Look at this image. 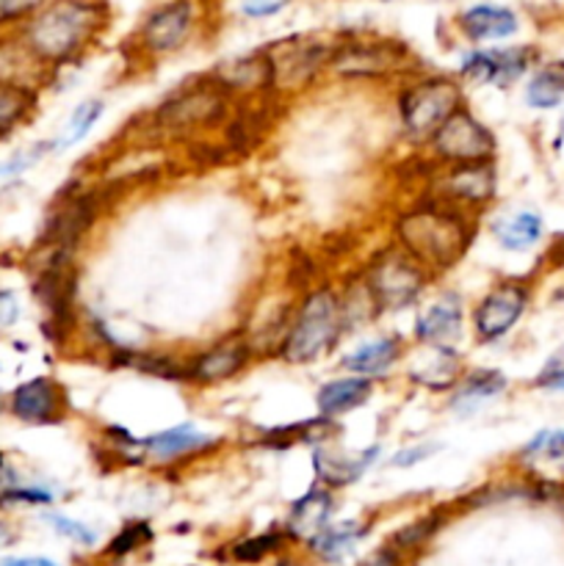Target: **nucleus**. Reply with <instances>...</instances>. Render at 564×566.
<instances>
[{
	"mask_svg": "<svg viewBox=\"0 0 564 566\" xmlns=\"http://www.w3.org/2000/svg\"><path fill=\"white\" fill-rule=\"evenodd\" d=\"M404 354V343L398 335H385V337H374V340L363 343V346L354 348L352 354H346L343 357V370H348V374L354 376H368V379H374V376H382L387 374V370L393 368V365L401 359Z\"/></svg>",
	"mask_w": 564,
	"mask_h": 566,
	"instance_id": "obj_25",
	"label": "nucleus"
},
{
	"mask_svg": "<svg viewBox=\"0 0 564 566\" xmlns=\"http://www.w3.org/2000/svg\"><path fill=\"white\" fill-rule=\"evenodd\" d=\"M53 147L55 144L44 142V144H36V147H31V149H20V153L11 155V158H6L3 164H0V177L22 175V171L31 169L33 164H39V160H42Z\"/></svg>",
	"mask_w": 564,
	"mask_h": 566,
	"instance_id": "obj_34",
	"label": "nucleus"
},
{
	"mask_svg": "<svg viewBox=\"0 0 564 566\" xmlns=\"http://www.w3.org/2000/svg\"><path fill=\"white\" fill-rule=\"evenodd\" d=\"M210 77L227 92H265V88H271V66L263 50L224 61L210 72Z\"/></svg>",
	"mask_w": 564,
	"mask_h": 566,
	"instance_id": "obj_22",
	"label": "nucleus"
},
{
	"mask_svg": "<svg viewBox=\"0 0 564 566\" xmlns=\"http://www.w3.org/2000/svg\"><path fill=\"white\" fill-rule=\"evenodd\" d=\"M542 232H545V224H542V216L534 213V210H518V213L501 216L492 224V238L506 252H529L542 241Z\"/></svg>",
	"mask_w": 564,
	"mask_h": 566,
	"instance_id": "obj_27",
	"label": "nucleus"
},
{
	"mask_svg": "<svg viewBox=\"0 0 564 566\" xmlns=\"http://www.w3.org/2000/svg\"><path fill=\"white\" fill-rule=\"evenodd\" d=\"M564 99V61L540 66L525 86V103L536 111H551Z\"/></svg>",
	"mask_w": 564,
	"mask_h": 566,
	"instance_id": "obj_29",
	"label": "nucleus"
},
{
	"mask_svg": "<svg viewBox=\"0 0 564 566\" xmlns=\"http://www.w3.org/2000/svg\"><path fill=\"white\" fill-rule=\"evenodd\" d=\"M523 462L534 464V468H547L564 473V431L547 429L531 437L520 451Z\"/></svg>",
	"mask_w": 564,
	"mask_h": 566,
	"instance_id": "obj_31",
	"label": "nucleus"
},
{
	"mask_svg": "<svg viewBox=\"0 0 564 566\" xmlns=\"http://www.w3.org/2000/svg\"><path fill=\"white\" fill-rule=\"evenodd\" d=\"M103 114H105L103 99H83V103L72 111L70 122H66V127H64V136L55 142V147L66 149V147H72V144L83 142V138L92 133V127L97 125L100 116Z\"/></svg>",
	"mask_w": 564,
	"mask_h": 566,
	"instance_id": "obj_32",
	"label": "nucleus"
},
{
	"mask_svg": "<svg viewBox=\"0 0 564 566\" xmlns=\"http://www.w3.org/2000/svg\"><path fill=\"white\" fill-rule=\"evenodd\" d=\"M149 539H153V531H149L144 523H133V525H127L119 536H116L114 545H111V553H116V556H125V553H133L138 545H144V542H149Z\"/></svg>",
	"mask_w": 564,
	"mask_h": 566,
	"instance_id": "obj_37",
	"label": "nucleus"
},
{
	"mask_svg": "<svg viewBox=\"0 0 564 566\" xmlns=\"http://www.w3.org/2000/svg\"><path fill=\"white\" fill-rule=\"evenodd\" d=\"M0 501L25 503V506H48V503H53V495H50L48 490H39V486H31V490H25V486H14V490L3 492Z\"/></svg>",
	"mask_w": 564,
	"mask_h": 566,
	"instance_id": "obj_40",
	"label": "nucleus"
},
{
	"mask_svg": "<svg viewBox=\"0 0 564 566\" xmlns=\"http://www.w3.org/2000/svg\"><path fill=\"white\" fill-rule=\"evenodd\" d=\"M457 25L468 42H498L520 31V20L509 6L476 3L457 17Z\"/></svg>",
	"mask_w": 564,
	"mask_h": 566,
	"instance_id": "obj_17",
	"label": "nucleus"
},
{
	"mask_svg": "<svg viewBox=\"0 0 564 566\" xmlns=\"http://www.w3.org/2000/svg\"><path fill=\"white\" fill-rule=\"evenodd\" d=\"M424 352L415 357L409 368V381L426 390H453L462 379V359L451 346H420Z\"/></svg>",
	"mask_w": 564,
	"mask_h": 566,
	"instance_id": "obj_19",
	"label": "nucleus"
},
{
	"mask_svg": "<svg viewBox=\"0 0 564 566\" xmlns=\"http://www.w3.org/2000/svg\"><path fill=\"white\" fill-rule=\"evenodd\" d=\"M534 61L536 50L529 48V44L473 50L459 64V81L476 83V86H512L514 81H520L531 70Z\"/></svg>",
	"mask_w": 564,
	"mask_h": 566,
	"instance_id": "obj_11",
	"label": "nucleus"
},
{
	"mask_svg": "<svg viewBox=\"0 0 564 566\" xmlns=\"http://www.w3.org/2000/svg\"><path fill=\"white\" fill-rule=\"evenodd\" d=\"M426 280H429V271L424 265L415 263L401 249H387L385 254H379L370 263L365 287H368L370 302H374L376 310L398 313V310H407L409 304L418 302Z\"/></svg>",
	"mask_w": 564,
	"mask_h": 566,
	"instance_id": "obj_5",
	"label": "nucleus"
},
{
	"mask_svg": "<svg viewBox=\"0 0 564 566\" xmlns=\"http://www.w3.org/2000/svg\"><path fill=\"white\" fill-rule=\"evenodd\" d=\"M346 329L343 298L332 287H315L304 296L296 318L291 321L280 357L291 365H307L332 352Z\"/></svg>",
	"mask_w": 564,
	"mask_h": 566,
	"instance_id": "obj_3",
	"label": "nucleus"
},
{
	"mask_svg": "<svg viewBox=\"0 0 564 566\" xmlns=\"http://www.w3.org/2000/svg\"><path fill=\"white\" fill-rule=\"evenodd\" d=\"M412 64L409 50L393 39H346L330 59L332 70L352 81H376L409 70Z\"/></svg>",
	"mask_w": 564,
	"mask_h": 566,
	"instance_id": "obj_7",
	"label": "nucleus"
},
{
	"mask_svg": "<svg viewBox=\"0 0 564 566\" xmlns=\"http://www.w3.org/2000/svg\"><path fill=\"white\" fill-rule=\"evenodd\" d=\"M376 457H379V446L365 448V451L346 453L335 451V448H318L313 453L315 473H318L321 484L337 490V486H348L365 475V470L374 468Z\"/></svg>",
	"mask_w": 564,
	"mask_h": 566,
	"instance_id": "obj_18",
	"label": "nucleus"
},
{
	"mask_svg": "<svg viewBox=\"0 0 564 566\" xmlns=\"http://www.w3.org/2000/svg\"><path fill=\"white\" fill-rule=\"evenodd\" d=\"M462 335V296L453 291L440 293L415 321V340L420 346H451Z\"/></svg>",
	"mask_w": 564,
	"mask_h": 566,
	"instance_id": "obj_16",
	"label": "nucleus"
},
{
	"mask_svg": "<svg viewBox=\"0 0 564 566\" xmlns=\"http://www.w3.org/2000/svg\"><path fill=\"white\" fill-rule=\"evenodd\" d=\"M359 566H398V558H396V553H393V551H376L374 556L365 558V562Z\"/></svg>",
	"mask_w": 564,
	"mask_h": 566,
	"instance_id": "obj_43",
	"label": "nucleus"
},
{
	"mask_svg": "<svg viewBox=\"0 0 564 566\" xmlns=\"http://www.w3.org/2000/svg\"><path fill=\"white\" fill-rule=\"evenodd\" d=\"M529 287L523 282H498L492 291L484 293L473 310V332L481 343H492L506 337L514 329L520 318H523L525 307H529Z\"/></svg>",
	"mask_w": 564,
	"mask_h": 566,
	"instance_id": "obj_12",
	"label": "nucleus"
},
{
	"mask_svg": "<svg viewBox=\"0 0 564 566\" xmlns=\"http://www.w3.org/2000/svg\"><path fill=\"white\" fill-rule=\"evenodd\" d=\"M213 446V437L202 434L194 426H175V429L158 431V434H149L144 440H138V448L144 453H149L158 462H171V459L191 457V453L205 451V448Z\"/></svg>",
	"mask_w": 564,
	"mask_h": 566,
	"instance_id": "obj_26",
	"label": "nucleus"
},
{
	"mask_svg": "<svg viewBox=\"0 0 564 566\" xmlns=\"http://www.w3.org/2000/svg\"><path fill=\"white\" fill-rule=\"evenodd\" d=\"M254 346L243 335L224 337V340L213 343L210 348L199 352L191 363L186 365V376L197 385H221V381L232 379L241 374L252 359Z\"/></svg>",
	"mask_w": 564,
	"mask_h": 566,
	"instance_id": "obj_14",
	"label": "nucleus"
},
{
	"mask_svg": "<svg viewBox=\"0 0 564 566\" xmlns=\"http://www.w3.org/2000/svg\"><path fill=\"white\" fill-rule=\"evenodd\" d=\"M288 6H291V0H241L238 9H241V14L249 17V20H265V17L280 14Z\"/></svg>",
	"mask_w": 564,
	"mask_h": 566,
	"instance_id": "obj_39",
	"label": "nucleus"
},
{
	"mask_svg": "<svg viewBox=\"0 0 564 566\" xmlns=\"http://www.w3.org/2000/svg\"><path fill=\"white\" fill-rule=\"evenodd\" d=\"M20 318V298L11 291H0V332L11 329Z\"/></svg>",
	"mask_w": 564,
	"mask_h": 566,
	"instance_id": "obj_42",
	"label": "nucleus"
},
{
	"mask_svg": "<svg viewBox=\"0 0 564 566\" xmlns=\"http://www.w3.org/2000/svg\"><path fill=\"white\" fill-rule=\"evenodd\" d=\"M36 108V88L0 81V136L14 130Z\"/></svg>",
	"mask_w": 564,
	"mask_h": 566,
	"instance_id": "obj_30",
	"label": "nucleus"
},
{
	"mask_svg": "<svg viewBox=\"0 0 564 566\" xmlns=\"http://www.w3.org/2000/svg\"><path fill=\"white\" fill-rule=\"evenodd\" d=\"M0 566H59V564L50 562V558H6V562H0Z\"/></svg>",
	"mask_w": 564,
	"mask_h": 566,
	"instance_id": "obj_44",
	"label": "nucleus"
},
{
	"mask_svg": "<svg viewBox=\"0 0 564 566\" xmlns=\"http://www.w3.org/2000/svg\"><path fill=\"white\" fill-rule=\"evenodd\" d=\"M194 25H197V0H166L144 17L136 31V44L149 59L177 53L188 44Z\"/></svg>",
	"mask_w": 564,
	"mask_h": 566,
	"instance_id": "obj_10",
	"label": "nucleus"
},
{
	"mask_svg": "<svg viewBox=\"0 0 564 566\" xmlns=\"http://www.w3.org/2000/svg\"><path fill=\"white\" fill-rule=\"evenodd\" d=\"M44 520H48V525L55 531V534H61L64 539L75 542V545H83V547L97 545V534H94L88 525L77 523V520L64 517V514H48Z\"/></svg>",
	"mask_w": 564,
	"mask_h": 566,
	"instance_id": "obj_33",
	"label": "nucleus"
},
{
	"mask_svg": "<svg viewBox=\"0 0 564 566\" xmlns=\"http://www.w3.org/2000/svg\"><path fill=\"white\" fill-rule=\"evenodd\" d=\"M9 409L17 420L31 426H50L64 420L66 396L64 387L50 376H36L17 387L9 398Z\"/></svg>",
	"mask_w": 564,
	"mask_h": 566,
	"instance_id": "obj_15",
	"label": "nucleus"
},
{
	"mask_svg": "<svg viewBox=\"0 0 564 566\" xmlns=\"http://www.w3.org/2000/svg\"><path fill=\"white\" fill-rule=\"evenodd\" d=\"M506 387H509V379L501 374V370L495 368L470 370L468 376H462V379L453 385L448 407H451L457 415H473L476 409H481L484 403L495 401Z\"/></svg>",
	"mask_w": 564,
	"mask_h": 566,
	"instance_id": "obj_21",
	"label": "nucleus"
},
{
	"mask_svg": "<svg viewBox=\"0 0 564 566\" xmlns=\"http://www.w3.org/2000/svg\"><path fill=\"white\" fill-rule=\"evenodd\" d=\"M363 536L365 525L357 523V520H348V523H330L310 539V547H313L315 556H321L324 562H341L343 556H348V553L359 545Z\"/></svg>",
	"mask_w": 564,
	"mask_h": 566,
	"instance_id": "obj_28",
	"label": "nucleus"
},
{
	"mask_svg": "<svg viewBox=\"0 0 564 566\" xmlns=\"http://www.w3.org/2000/svg\"><path fill=\"white\" fill-rule=\"evenodd\" d=\"M457 108H462V86L446 75L420 77L398 97V114L409 142H429L431 133Z\"/></svg>",
	"mask_w": 564,
	"mask_h": 566,
	"instance_id": "obj_4",
	"label": "nucleus"
},
{
	"mask_svg": "<svg viewBox=\"0 0 564 566\" xmlns=\"http://www.w3.org/2000/svg\"><path fill=\"white\" fill-rule=\"evenodd\" d=\"M534 387L547 392H564V348L542 365V370L534 379Z\"/></svg>",
	"mask_w": 564,
	"mask_h": 566,
	"instance_id": "obj_35",
	"label": "nucleus"
},
{
	"mask_svg": "<svg viewBox=\"0 0 564 566\" xmlns=\"http://www.w3.org/2000/svg\"><path fill=\"white\" fill-rule=\"evenodd\" d=\"M6 407H9V398H6V392L0 390V415L6 412Z\"/></svg>",
	"mask_w": 564,
	"mask_h": 566,
	"instance_id": "obj_46",
	"label": "nucleus"
},
{
	"mask_svg": "<svg viewBox=\"0 0 564 566\" xmlns=\"http://www.w3.org/2000/svg\"><path fill=\"white\" fill-rule=\"evenodd\" d=\"M429 149L446 166L479 164L495 158V136L462 105L431 133Z\"/></svg>",
	"mask_w": 564,
	"mask_h": 566,
	"instance_id": "obj_8",
	"label": "nucleus"
},
{
	"mask_svg": "<svg viewBox=\"0 0 564 566\" xmlns=\"http://www.w3.org/2000/svg\"><path fill=\"white\" fill-rule=\"evenodd\" d=\"M337 44H324L313 36H288L263 50L271 66V88L296 92L307 86L326 64Z\"/></svg>",
	"mask_w": 564,
	"mask_h": 566,
	"instance_id": "obj_9",
	"label": "nucleus"
},
{
	"mask_svg": "<svg viewBox=\"0 0 564 566\" xmlns=\"http://www.w3.org/2000/svg\"><path fill=\"white\" fill-rule=\"evenodd\" d=\"M108 25V3L103 0H48L22 28V42L48 66L70 64L97 42Z\"/></svg>",
	"mask_w": 564,
	"mask_h": 566,
	"instance_id": "obj_1",
	"label": "nucleus"
},
{
	"mask_svg": "<svg viewBox=\"0 0 564 566\" xmlns=\"http://www.w3.org/2000/svg\"><path fill=\"white\" fill-rule=\"evenodd\" d=\"M437 451H440V442H418V446L398 451L396 457L390 459V464L393 468H412V464H420L429 457H435Z\"/></svg>",
	"mask_w": 564,
	"mask_h": 566,
	"instance_id": "obj_38",
	"label": "nucleus"
},
{
	"mask_svg": "<svg viewBox=\"0 0 564 566\" xmlns=\"http://www.w3.org/2000/svg\"><path fill=\"white\" fill-rule=\"evenodd\" d=\"M9 542H11V531L6 528L3 523H0V547H6V545H9Z\"/></svg>",
	"mask_w": 564,
	"mask_h": 566,
	"instance_id": "obj_45",
	"label": "nucleus"
},
{
	"mask_svg": "<svg viewBox=\"0 0 564 566\" xmlns=\"http://www.w3.org/2000/svg\"><path fill=\"white\" fill-rule=\"evenodd\" d=\"M370 396H374V381L368 376L348 374L321 385L318 396H315V407H318L321 418L335 420L363 407Z\"/></svg>",
	"mask_w": 564,
	"mask_h": 566,
	"instance_id": "obj_20",
	"label": "nucleus"
},
{
	"mask_svg": "<svg viewBox=\"0 0 564 566\" xmlns=\"http://www.w3.org/2000/svg\"><path fill=\"white\" fill-rule=\"evenodd\" d=\"M393 230H396L398 249L424 265L429 274L453 269L473 241V224L468 213L446 199L415 205L412 210L398 216Z\"/></svg>",
	"mask_w": 564,
	"mask_h": 566,
	"instance_id": "obj_2",
	"label": "nucleus"
},
{
	"mask_svg": "<svg viewBox=\"0 0 564 566\" xmlns=\"http://www.w3.org/2000/svg\"><path fill=\"white\" fill-rule=\"evenodd\" d=\"M280 542H282V536H276V534L254 536V539H247V542H241V545H236L232 556H236L238 562H258V558H263L265 553L276 551V545H280Z\"/></svg>",
	"mask_w": 564,
	"mask_h": 566,
	"instance_id": "obj_36",
	"label": "nucleus"
},
{
	"mask_svg": "<svg viewBox=\"0 0 564 566\" xmlns=\"http://www.w3.org/2000/svg\"><path fill=\"white\" fill-rule=\"evenodd\" d=\"M227 114V88H221L213 77H202L197 83L177 88L160 108L155 111V125L169 133H188L213 127Z\"/></svg>",
	"mask_w": 564,
	"mask_h": 566,
	"instance_id": "obj_6",
	"label": "nucleus"
},
{
	"mask_svg": "<svg viewBox=\"0 0 564 566\" xmlns=\"http://www.w3.org/2000/svg\"><path fill=\"white\" fill-rule=\"evenodd\" d=\"M48 70L50 66L22 42V36L0 42V81L36 88L48 81Z\"/></svg>",
	"mask_w": 564,
	"mask_h": 566,
	"instance_id": "obj_23",
	"label": "nucleus"
},
{
	"mask_svg": "<svg viewBox=\"0 0 564 566\" xmlns=\"http://www.w3.org/2000/svg\"><path fill=\"white\" fill-rule=\"evenodd\" d=\"M48 0H0V22L28 20L33 11H39Z\"/></svg>",
	"mask_w": 564,
	"mask_h": 566,
	"instance_id": "obj_41",
	"label": "nucleus"
},
{
	"mask_svg": "<svg viewBox=\"0 0 564 566\" xmlns=\"http://www.w3.org/2000/svg\"><path fill=\"white\" fill-rule=\"evenodd\" d=\"M498 175L492 160H479V164H457L448 166L437 180V199L457 205V208H484L495 199Z\"/></svg>",
	"mask_w": 564,
	"mask_h": 566,
	"instance_id": "obj_13",
	"label": "nucleus"
},
{
	"mask_svg": "<svg viewBox=\"0 0 564 566\" xmlns=\"http://www.w3.org/2000/svg\"><path fill=\"white\" fill-rule=\"evenodd\" d=\"M335 512V497L330 486H315L307 495L299 497L288 514V534L296 539H313L321 528H326Z\"/></svg>",
	"mask_w": 564,
	"mask_h": 566,
	"instance_id": "obj_24",
	"label": "nucleus"
}]
</instances>
